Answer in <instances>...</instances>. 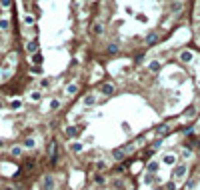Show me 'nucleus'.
Instances as JSON below:
<instances>
[{
	"instance_id": "obj_1",
	"label": "nucleus",
	"mask_w": 200,
	"mask_h": 190,
	"mask_svg": "<svg viewBox=\"0 0 200 190\" xmlns=\"http://www.w3.org/2000/svg\"><path fill=\"white\" fill-rule=\"evenodd\" d=\"M186 172H188V166H186V164H178V166L174 168V172H172V178H174V182H178V180H182V178L186 176Z\"/></svg>"
},
{
	"instance_id": "obj_2",
	"label": "nucleus",
	"mask_w": 200,
	"mask_h": 190,
	"mask_svg": "<svg viewBox=\"0 0 200 190\" xmlns=\"http://www.w3.org/2000/svg\"><path fill=\"white\" fill-rule=\"evenodd\" d=\"M112 156H114V160H124V156H126V152H124V148L120 146V148H114V152H112Z\"/></svg>"
},
{
	"instance_id": "obj_3",
	"label": "nucleus",
	"mask_w": 200,
	"mask_h": 190,
	"mask_svg": "<svg viewBox=\"0 0 200 190\" xmlns=\"http://www.w3.org/2000/svg\"><path fill=\"white\" fill-rule=\"evenodd\" d=\"M112 92H114V86H112V84H108V82L100 86V94H104V96H110Z\"/></svg>"
},
{
	"instance_id": "obj_4",
	"label": "nucleus",
	"mask_w": 200,
	"mask_h": 190,
	"mask_svg": "<svg viewBox=\"0 0 200 190\" xmlns=\"http://www.w3.org/2000/svg\"><path fill=\"white\" fill-rule=\"evenodd\" d=\"M26 50L30 54H38V42H36V40H30V42L26 44Z\"/></svg>"
},
{
	"instance_id": "obj_5",
	"label": "nucleus",
	"mask_w": 200,
	"mask_h": 190,
	"mask_svg": "<svg viewBox=\"0 0 200 190\" xmlns=\"http://www.w3.org/2000/svg\"><path fill=\"white\" fill-rule=\"evenodd\" d=\"M54 188V178L48 174V176H44V190H52Z\"/></svg>"
},
{
	"instance_id": "obj_6",
	"label": "nucleus",
	"mask_w": 200,
	"mask_h": 190,
	"mask_svg": "<svg viewBox=\"0 0 200 190\" xmlns=\"http://www.w3.org/2000/svg\"><path fill=\"white\" fill-rule=\"evenodd\" d=\"M180 60H182V62H190V60H192V52H190V50L180 52Z\"/></svg>"
},
{
	"instance_id": "obj_7",
	"label": "nucleus",
	"mask_w": 200,
	"mask_h": 190,
	"mask_svg": "<svg viewBox=\"0 0 200 190\" xmlns=\"http://www.w3.org/2000/svg\"><path fill=\"white\" fill-rule=\"evenodd\" d=\"M158 136H164V134H168V132H170V126L168 124H162V126H158Z\"/></svg>"
},
{
	"instance_id": "obj_8",
	"label": "nucleus",
	"mask_w": 200,
	"mask_h": 190,
	"mask_svg": "<svg viewBox=\"0 0 200 190\" xmlns=\"http://www.w3.org/2000/svg\"><path fill=\"white\" fill-rule=\"evenodd\" d=\"M156 40H158V34H156V32H150L146 36V44H154Z\"/></svg>"
},
{
	"instance_id": "obj_9",
	"label": "nucleus",
	"mask_w": 200,
	"mask_h": 190,
	"mask_svg": "<svg viewBox=\"0 0 200 190\" xmlns=\"http://www.w3.org/2000/svg\"><path fill=\"white\" fill-rule=\"evenodd\" d=\"M94 102H96V96H94V94H88L86 98H84V106H92Z\"/></svg>"
},
{
	"instance_id": "obj_10",
	"label": "nucleus",
	"mask_w": 200,
	"mask_h": 190,
	"mask_svg": "<svg viewBox=\"0 0 200 190\" xmlns=\"http://www.w3.org/2000/svg\"><path fill=\"white\" fill-rule=\"evenodd\" d=\"M160 168V164L156 162V160H152V162H148V172H156Z\"/></svg>"
},
{
	"instance_id": "obj_11",
	"label": "nucleus",
	"mask_w": 200,
	"mask_h": 190,
	"mask_svg": "<svg viewBox=\"0 0 200 190\" xmlns=\"http://www.w3.org/2000/svg\"><path fill=\"white\" fill-rule=\"evenodd\" d=\"M92 32H94V34H102V32H104V26L96 22V24H94V26H92Z\"/></svg>"
},
{
	"instance_id": "obj_12",
	"label": "nucleus",
	"mask_w": 200,
	"mask_h": 190,
	"mask_svg": "<svg viewBox=\"0 0 200 190\" xmlns=\"http://www.w3.org/2000/svg\"><path fill=\"white\" fill-rule=\"evenodd\" d=\"M106 50H108V54H112V56H114V54H118V46H116V44H108Z\"/></svg>"
},
{
	"instance_id": "obj_13",
	"label": "nucleus",
	"mask_w": 200,
	"mask_h": 190,
	"mask_svg": "<svg viewBox=\"0 0 200 190\" xmlns=\"http://www.w3.org/2000/svg\"><path fill=\"white\" fill-rule=\"evenodd\" d=\"M66 92H68V94H76V92H78V86H76V84H68L66 86Z\"/></svg>"
},
{
	"instance_id": "obj_14",
	"label": "nucleus",
	"mask_w": 200,
	"mask_h": 190,
	"mask_svg": "<svg viewBox=\"0 0 200 190\" xmlns=\"http://www.w3.org/2000/svg\"><path fill=\"white\" fill-rule=\"evenodd\" d=\"M162 160H164V164H174V162H176V158H174L172 154H166V156L162 158Z\"/></svg>"
},
{
	"instance_id": "obj_15",
	"label": "nucleus",
	"mask_w": 200,
	"mask_h": 190,
	"mask_svg": "<svg viewBox=\"0 0 200 190\" xmlns=\"http://www.w3.org/2000/svg\"><path fill=\"white\" fill-rule=\"evenodd\" d=\"M148 68H150L152 72H158V70H160V62H150V64H148Z\"/></svg>"
},
{
	"instance_id": "obj_16",
	"label": "nucleus",
	"mask_w": 200,
	"mask_h": 190,
	"mask_svg": "<svg viewBox=\"0 0 200 190\" xmlns=\"http://www.w3.org/2000/svg\"><path fill=\"white\" fill-rule=\"evenodd\" d=\"M76 132H78V128H74V126H68V128H66V136H76Z\"/></svg>"
},
{
	"instance_id": "obj_17",
	"label": "nucleus",
	"mask_w": 200,
	"mask_h": 190,
	"mask_svg": "<svg viewBox=\"0 0 200 190\" xmlns=\"http://www.w3.org/2000/svg\"><path fill=\"white\" fill-rule=\"evenodd\" d=\"M34 144H36L34 138H26V140H24V148H34Z\"/></svg>"
},
{
	"instance_id": "obj_18",
	"label": "nucleus",
	"mask_w": 200,
	"mask_h": 190,
	"mask_svg": "<svg viewBox=\"0 0 200 190\" xmlns=\"http://www.w3.org/2000/svg\"><path fill=\"white\" fill-rule=\"evenodd\" d=\"M122 148H124V152L128 154V152H132V150H134V142H128V144H124Z\"/></svg>"
},
{
	"instance_id": "obj_19",
	"label": "nucleus",
	"mask_w": 200,
	"mask_h": 190,
	"mask_svg": "<svg viewBox=\"0 0 200 190\" xmlns=\"http://www.w3.org/2000/svg\"><path fill=\"white\" fill-rule=\"evenodd\" d=\"M32 62H34V64H42V54H34Z\"/></svg>"
},
{
	"instance_id": "obj_20",
	"label": "nucleus",
	"mask_w": 200,
	"mask_h": 190,
	"mask_svg": "<svg viewBox=\"0 0 200 190\" xmlns=\"http://www.w3.org/2000/svg\"><path fill=\"white\" fill-rule=\"evenodd\" d=\"M60 108V100H50V110H56Z\"/></svg>"
},
{
	"instance_id": "obj_21",
	"label": "nucleus",
	"mask_w": 200,
	"mask_h": 190,
	"mask_svg": "<svg viewBox=\"0 0 200 190\" xmlns=\"http://www.w3.org/2000/svg\"><path fill=\"white\" fill-rule=\"evenodd\" d=\"M10 152H12V156H20V154H22V148H20V146H14Z\"/></svg>"
},
{
	"instance_id": "obj_22",
	"label": "nucleus",
	"mask_w": 200,
	"mask_h": 190,
	"mask_svg": "<svg viewBox=\"0 0 200 190\" xmlns=\"http://www.w3.org/2000/svg\"><path fill=\"white\" fill-rule=\"evenodd\" d=\"M8 26H10L8 20H0V30H8Z\"/></svg>"
},
{
	"instance_id": "obj_23",
	"label": "nucleus",
	"mask_w": 200,
	"mask_h": 190,
	"mask_svg": "<svg viewBox=\"0 0 200 190\" xmlns=\"http://www.w3.org/2000/svg\"><path fill=\"white\" fill-rule=\"evenodd\" d=\"M72 150L74 152H80V150H82V144H80V142H74V144H72Z\"/></svg>"
},
{
	"instance_id": "obj_24",
	"label": "nucleus",
	"mask_w": 200,
	"mask_h": 190,
	"mask_svg": "<svg viewBox=\"0 0 200 190\" xmlns=\"http://www.w3.org/2000/svg\"><path fill=\"white\" fill-rule=\"evenodd\" d=\"M40 98H42V94H40V92H32V100H34V102H38Z\"/></svg>"
},
{
	"instance_id": "obj_25",
	"label": "nucleus",
	"mask_w": 200,
	"mask_h": 190,
	"mask_svg": "<svg viewBox=\"0 0 200 190\" xmlns=\"http://www.w3.org/2000/svg\"><path fill=\"white\" fill-rule=\"evenodd\" d=\"M96 168H98V170H102V168H106V162H104V160H100V162H96Z\"/></svg>"
},
{
	"instance_id": "obj_26",
	"label": "nucleus",
	"mask_w": 200,
	"mask_h": 190,
	"mask_svg": "<svg viewBox=\"0 0 200 190\" xmlns=\"http://www.w3.org/2000/svg\"><path fill=\"white\" fill-rule=\"evenodd\" d=\"M0 4H2V6H4V8H8V6H10V4H12V0H0Z\"/></svg>"
},
{
	"instance_id": "obj_27",
	"label": "nucleus",
	"mask_w": 200,
	"mask_h": 190,
	"mask_svg": "<svg viewBox=\"0 0 200 190\" xmlns=\"http://www.w3.org/2000/svg\"><path fill=\"white\" fill-rule=\"evenodd\" d=\"M94 180H96L98 184H102V182H104V176H100V174H96V176H94Z\"/></svg>"
},
{
	"instance_id": "obj_28",
	"label": "nucleus",
	"mask_w": 200,
	"mask_h": 190,
	"mask_svg": "<svg viewBox=\"0 0 200 190\" xmlns=\"http://www.w3.org/2000/svg\"><path fill=\"white\" fill-rule=\"evenodd\" d=\"M174 188H176V184L174 182H166V190H174Z\"/></svg>"
},
{
	"instance_id": "obj_29",
	"label": "nucleus",
	"mask_w": 200,
	"mask_h": 190,
	"mask_svg": "<svg viewBox=\"0 0 200 190\" xmlns=\"http://www.w3.org/2000/svg\"><path fill=\"white\" fill-rule=\"evenodd\" d=\"M24 22H26V24H32L34 18H32V16H24Z\"/></svg>"
},
{
	"instance_id": "obj_30",
	"label": "nucleus",
	"mask_w": 200,
	"mask_h": 190,
	"mask_svg": "<svg viewBox=\"0 0 200 190\" xmlns=\"http://www.w3.org/2000/svg\"><path fill=\"white\" fill-rule=\"evenodd\" d=\"M114 186H116V188H122L124 184H122V180H114Z\"/></svg>"
},
{
	"instance_id": "obj_31",
	"label": "nucleus",
	"mask_w": 200,
	"mask_h": 190,
	"mask_svg": "<svg viewBox=\"0 0 200 190\" xmlns=\"http://www.w3.org/2000/svg\"><path fill=\"white\" fill-rule=\"evenodd\" d=\"M172 10H174V12H178V10H180V4H178V2H174V4H172Z\"/></svg>"
},
{
	"instance_id": "obj_32",
	"label": "nucleus",
	"mask_w": 200,
	"mask_h": 190,
	"mask_svg": "<svg viewBox=\"0 0 200 190\" xmlns=\"http://www.w3.org/2000/svg\"><path fill=\"white\" fill-rule=\"evenodd\" d=\"M12 108H20V100H14V102H12Z\"/></svg>"
},
{
	"instance_id": "obj_33",
	"label": "nucleus",
	"mask_w": 200,
	"mask_h": 190,
	"mask_svg": "<svg viewBox=\"0 0 200 190\" xmlns=\"http://www.w3.org/2000/svg\"><path fill=\"white\" fill-rule=\"evenodd\" d=\"M0 190H14L12 186H4V188H0Z\"/></svg>"
},
{
	"instance_id": "obj_34",
	"label": "nucleus",
	"mask_w": 200,
	"mask_h": 190,
	"mask_svg": "<svg viewBox=\"0 0 200 190\" xmlns=\"http://www.w3.org/2000/svg\"><path fill=\"white\" fill-rule=\"evenodd\" d=\"M198 14H200V4H198Z\"/></svg>"
},
{
	"instance_id": "obj_35",
	"label": "nucleus",
	"mask_w": 200,
	"mask_h": 190,
	"mask_svg": "<svg viewBox=\"0 0 200 190\" xmlns=\"http://www.w3.org/2000/svg\"><path fill=\"white\" fill-rule=\"evenodd\" d=\"M176 2H178V0H176Z\"/></svg>"
}]
</instances>
